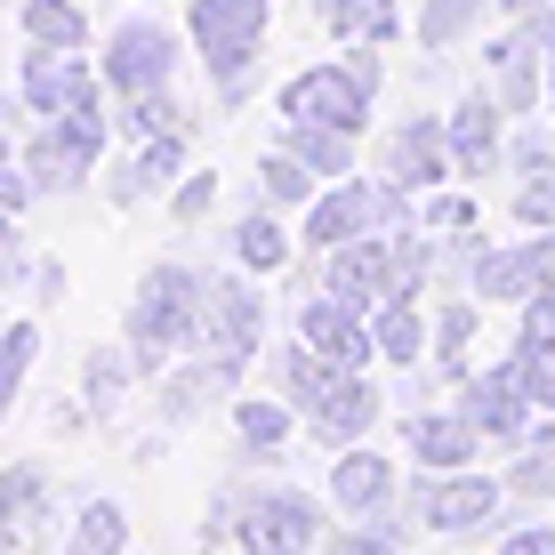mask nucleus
<instances>
[{"label":"nucleus","instance_id":"nucleus-49","mask_svg":"<svg viewBox=\"0 0 555 555\" xmlns=\"http://www.w3.org/2000/svg\"><path fill=\"white\" fill-rule=\"evenodd\" d=\"M500 9H507V16H531V9H547V0H500Z\"/></svg>","mask_w":555,"mask_h":555},{"label":"nucleus","instance_id":"nucleus-47","mask_svg":"<svg viewBox=\"0 0 555 555\" xmlns=\"http://www.w3.org/2000/svg\"><path fill=\"white\" fill-rule=\"evenodd\" d=\"M33 306H56V298H65V266H56V258H33Z\"/></svg>","mask_w":555,"mask_h":555},{"label":"nucleus","instance_id":"nucleus-43","mask_svg":"<svg viewBox=\"0 0 555 555\" xmlns=\"http://www.w3.org/2000/svg\"><path fill=\"white\" fill-rule=\"evenodd\" d=\"M507 162H515V178H547V169H555V138H547V129H515Z\"/></svg>","mask_w":555,"mask_h":555},{"label":"nucleus","instance_id":"nucleus-20","mask_svg":"<svg viewBox=\"0 0 555 555\" xmlns=\"http://www.w3.org/2000/svg\"><path fill=\"white\" fill-rule=\"evenodd\" d=\"M403 443H411V459L427 475H451V467H467V459H483V435L467 427V411H411L403 418Z\"/></svg>","mask_w":555,"mask_h":555},{"label":"nucleus","instance_id":"nucleus-33","mask_svg":"<svg viewBox=\"0 0 555 555\" xmlns=\"http://www.w3.org/2000/svg\"><path fill=\"white\" fill-rule=\"evenodd\" d=\"M65 555H129V507L121 500H81L65 531Z\"/></svg>","mask_w":555,"mask_h":555},{"label":"nucleus","instance_id":"nucleus-14","mask_svg":"<svg viewBox=\"0 0 555 555\" xmlns=\"http://www.w3.org/2000/svg\"><path fill=\"white\" fill-rule=\"evenodd\" d=\"M291 331H298L322 362H338V371H362V362L378 354L371 314H362V306H347V298H331V291H306V306L291 314Z\"/></svg>","mask_w":555,"mask_h":555},{"label":"nucleus","instance_id":"nucleus-39","mask_svg":"<svg viewBox=\"0 0 555 555\" xmlns=\"http://www.w3.org/2000/svg\"><path fill=\"white\" fill-rule=\"evenodd\" d=\"M475 218H483V209H475L467 194H443V185H435V194H418V225H427L435 242H467Z\"/></svg>","mask_w":555,"mask_h":555},{"label":"nucleus","instance_id":"nucleus-4","mask_svg":"<svg viewBox=\"0 0 555 555\" xmlns=\"http://www.w3.org/2000/svg\"><path fill=\"white\" fill-rule=\"evenodd\" d=\"M113 145V113H65V121H41L25 145H16V162H25V178L41 185V202H65L81 194L89 178H98Z\"/></svg>","mask_w":555,"mask_h":555},{"label":"nucleus","instance_id":"nucleus-10","mask_svg":"<svg viewBox=\"0 0 555 555\" xmlns=\"http://www.w3.org/2000/svg\"><path fill=\"white\" fill-rule=\"evenodd\" d=\"M547 56H555V9L515 16L500 41L483 49V73H491L483 89H491V98H500L507 113H531V105H540V73H547Z\"/></svg>","mask_w":555,"mask_h":555},{"label":"nucleus","instance_id":"nucleus-50","mask_svg":"<svg viewBox=\"0 0 555 555\" xmlns=\"http://www.w3.org/2000/svg\"><path fill=\"white\" fill-rule=\"evenodd\" d=\"M0 162H16V138H0Z\"/></svg>","mask_w":555,"mask_h":555},{"label":"nucleus","instance_id":"nucleus-24","mask_svg":"<svg viewBox=\"0 0 555 555\" xmlns=\"http://www.w3.org/2000/svg\"><path fill=\"white\" fill-rule=\"evenodd\" d=\"M225 258H234L242 274H282V266H291V225H282V209L274 202L242 209V218L225 225Z\"/></svg>","mask_w":555,"mask_h":555},{"label":"nucleus","instance_id":"nucleus-5","mask_svg":"<svg viewBox=\"0 0 555 555\" xmlns=\"http://www.w3.org/2000/svg\"><path fill=\"white\" fill-rule=\"evenodd\" d=\"M194 354H225V362H258L266 354L258 274H242V266H202V347Z\"/></svg>","mask_w":555,"mask_h":555},{"label":"nucleus","instance_id":"nucleus-40","mask_svg":"<svg viewBox=\"0 0 555 555\" xmlns=\"http://www.w3.org/2000/svg\"><path fill=\"white\" fill-rule=\"evenodd\" d=\"M121 129L129 138H162V129H194L178 105V89H153V98H121Z\"/></svg>","mask_w":555,"mask_h":555},{"label":"nucleus","instance_id":"nucleus-21","mask_svg":"<svg viewBox=\"0 0 555 555\" xmlns=\"http://www.w3.org/2000/svg\"><path fill=\"white\" fill-rule=\"evenodd\" d=\"M331 507L338 515H387L395 507V459H378L371 443H347L331 459Z\"/></svg>","mask_w":555,"mask_h":555},{"label":"nucleus","instance_id":"nucleus-1","mask_svg":"<svg viewBox=\"0 0 555 555\" xmlns=\"http://www.w3.org/2000/svg\"><path fill=\"white\" fill-rule=\"evenodd\" d=\"M225 540L242 555H314L331 540V507L298 483H218L202 507V547Z\"/></svg>","mask_w":555,"mask_h":555},{"label":"nucleus","instance_id":"nucleus-2","mask_svg":"<svg viewBox=\"0 0 555 555\" xmlns=\"http://www.w3.org/2000/svg\"><path fill=\"white\" fill-rule=\"evenodd\" d=\"M121 347L138 362V378H162L178 354L202 347V266H178V258L145 266L121 314Z\"/></svg>","mask_w":555,"mask_h":555},{"label":"nucleus","instance_id":"nucleus-26","mask_svg":"<svg viewBox=\"0 0 555 555\" xmlns=\"http://www.w3.org/2000/svg\"><path fill=\"white\" fill-rule=\"evenodd\" d=\"M291 427H298V411L282 403V395H242L234 403V443H242L234 467H266V459L291 443Z\"/></svg>","mask_w":555,"mask_h":555},{"label":"nucleus","instance_id":"nucleus-16","mask_svg":"<svg viewBox=\"0 0 555 555\" xmlns=\"http://www.w3.org/2000/svg\"><path fill=\"white\" fill-rule=\"evenodd\" d=\"M443 138H451V169L491 178V169L507 162V105L491 98V89H467V98L443 113Z\"/></svg>","mask_w":555,"mask_h":555},{"label":"nucleus","instance_id":"nucleus-37","mask_svg":"<svg viewBox=\"0 0 555 555\" xmlns=\"http://www.w3.org/2000/svg\"><path fill=\"white\" fill-rule=\"evenodd\" d=\"M483 9H491V0H427V9H418V49L467 41V33L483 25Z\"/></svg>","mask_w":555,"mask_h":555},{"label":"nucleus","instance_id":"nucleus-19","mask_svg":"<svg viewBox=\"0 0 555 555\" xmlns=\"http://www.w3.org/2000/svg\"><path fill=\"white\" fill-rule=\"evenodd\" d=\"M378 178H395L403 194H435V185L451 178V138H443V121H435V113H411V121L387 138V169H378Z\"/></svg>","mask_w":555,"mask_h":555},{"label":"nucleus","instance_id":"nucleus-44","mask_svg":"<svg viewBox=\"0 0 555 555\" xmlns=\"http://www.w3.org/2000/svg\"><path fill=\"white\" fill-rule=\"evenodd\" d=\"M33 202H41V185L25 178V162H0V218H25Z\"/></svg>","mask_w":555,"mask_h":555},{"label":"nucleus","instance_id":"nucleus-3","mask_svg":"<svg viewBox=\"0 0 555 555\" xmlns=\"http://www.w3.org/2000/svg\"><path fill=\"white\" fill-rule=\"evenodd\" d=\"M378 49H354V56H331V65H306L291 73V81L274 89V105H282V121H322V129H354L362 138V121H371V105H378Z\"/></svg>","mask_w":555,"mask_h":555},{"label":"nucleus","instance_id":"nucleus-48","mask_svg":"<svg viewBox=\"0 0 555 555\" xmlns=\"http://www.w3.org/2000/svg\"><path fill=\"white\" fill-rule=\"evenodd\" d=\"M250 98H258V65H250V73H225V81H218V105H225V113L250 105Z\"/></svg>","mask_w":555,"mask_h":555},{"label":"nucleus","instance_id":"nucleus-29","mask_svg":"<svg viewBox=\"0 0 555 555\" xmlns=\"http://www.w3.org/2000/svg\"><path fill=\"white\" fill-rule=\"evenodd\" d=\"M129 387H138L129 347H89L81 354V403H89V418H113V411L129 403Z\"/></svg>","mask_w":555,"mask_h":555},{"label":"nucleus","instance_id":"nucleus-9","mask_svg":"<svg viewBox=\"0 0 555 555\" xmlns=\"http://www.w3.org/2000/svg\"><path fill=\"white\" fill-rule=\"evenodd\" d=\"M403 515L418 531H435V540H459V531H483L500 524V483L475 467H451V475H427L418 467V483L403 491Z\"/></svg>","mask_w":555,"mask_h":555},{"label":"nucleus","instance_id":"nucleus-46","mask_svg":"<svg viewBox=\"0 0 555 555\" xmlns=\"http://www.w3.org/2000/svg\"><path fill=\"white\" fill-rule=\"evenodd\" d=\"M500 555H555V524H515Z\"/></svg>","mask_w":555,"mask_h":555},{"label":"nucleus","instance_id":"nucleus-8","mask_svg":"<svg viewBox=\"0 0 555 555\" xmlns=\"http://www.w3.org/2000/svg\"><path fill=\"white\" fill-rule=\"evenodd\" d=\"M266 25H274V0H194V9H185V41L202 49L209 81L250 73L258 49H266Z\"/></svg>","mask_w":555,"mask_h":555},{"label":"nucleus","instance_id":"nucleus-27","mask_svg":"<svg viewBox=\"0 0 555 555\" xmlns=\"http://www.w3.org/2000/svg\"><path fill=\"white\" fill-rule=\"evenodd\" d=\"M322 9V33L347 49H387L395 33H403V9L395 0H314Z\"/></svg>","mask_w":555,"mask_h":555},{"label":"nucleus","instance_id":"nucleus-51","mask_svg":"<svg viewBox=\"0 0 555 555\" xmlns=\"http://www.w3.org/2000/svg\"><path fill=\"white\" fill-rule=\"evenodd\" d=\"M547 98H555V56H547Z\"/></svg>","mask_w":555,"mask_h":555},{"label":"nucleus","instance_id":"nucleus-42","mask_svg":"<svg viewBox=\"0 0 555 555\" xmlns=\"http://www.w3.org/2000/svg\"><path fill=\"white\" fill-rule=\"evenodd\" d=\"M209 202H218V178H209V169H185V178L169 185V218H178V225H202Z\"/></svg>","mask_w":555,"mask_h":555},{"label":"nucleus","instance_id":"nucleus-11","mask_svg":"<svg viewBox=\"0 0 555 555\" xmlns=\"http://www.w3.org/2000/svg\"><path fill=\"white\" fill-rule=\"evenodd\" d=\"M306 250H338V242H362V234H387V185L378 178H331L314 202H306Z\"/></svg>","mask_w":555,"mask_h":555},{"label":"nucleus","instance_id":"nucleus-38","mask_svg":"<svg viewBox=\"0 0 555 555\" xmlns=\"http://www.w3.org/2000/svg\"><path fill=\"white\" fill-rule=\"evenodd\" d=\"M467 347H475V298H459L435 314V371H451V378H467Z\"/></svg>","mask_w":555,"mask_h":555},{"label":"nucleus","instance_id":"nucleus-12","mask_svg":"<svg viewBox=\"0 0 555 555\" xmlns=\"http://www.w3.org/2000/svg\"><path fill=\"white\" fill-rule=\"evenodd\" d=\"M242 371H250V362H225V354H178L169 362L162 378H153V411H162V427H194V418H209L225 403V395L242 387Z\"/></svg>","mask_w":555,"mask_h":555},{"label":"nucleus","instance_id":"nucleus-6","mask_svg":"<svg viewBox=\"0 0 555 555\" xmlns=\"http://www.w3.org/2000/svg\"><path fill=\"white\" fill-rule=\"evenodd\" d=\"M178 33L162 25V16H121V25L105 33L98 49V73L113 89V105L121 98H153V89H178Z\"/></svg>","mask_w":555,"mask_h":555},{"label":"nucleus","instance_id":"nucleus-7","mask_svg":"<svg viewBox=\"0 0 555 555\" xmlns=\"http://www.w3.org/2000/svg\"><path fill=\"white\" fill-rule=\"evenodd\" d=\"M16 98H25L33 121H65V113H105V73L89 65L81 49H33L25 41V65H16Z\"/></svg>","mask_w":555,"mask_h":555},{"label":"nucleus","instance_id":"nucleus-31","mask_svg":"<svg viewBox=\"0 0 555 555\" xmlns=\"http://www.w3.org/2000/svg\"><path fill=\"white\" fill-rule=\"evenodd\" d=\"M282 145L314 169L322 185L331 178H354V129H322V121H282Z\"/></svg>","mask_w":555,"mask_h":555},{"label":"nucleus","instance_id":"nucleus-34","mask_svg":"<svg viewBox=\"0 0 555 555\" xmlns=\"http://www.w3.org/2000/svg\"><path fill=\"white\" fill-rule=\"evenodd\" d=\"M258 194L274 202V209H306V202L322 194V178H314V169L298 162L291 145H274V153H266V162H258Z\"/></svg>","mask_w":555,"mask_h":555},{"label":"nucleus","instance_id":"nucleus-41","mask_svg":"<svg viewBox=\"0 0 555 555\" xmlns=\"http://www.w3.org/2000/svg\"><path fill=\"white\" fill-rule=\"evenodd\" d=\"M507 491L515 500H555V435H531L524 459L507 467Z\"/></svg>","mask_w":555,"mask_h":555},{"label":"nucleus","instance_id":"nucleus-17","mask_svg":"<svg viewBox=\"0 0 555 555\" xmlns=\"http://www.w3.org/2000/svg\"><path fill=\"white\" fill-rule=\"evenodd\" d=\"M185 138H194V129L138 138V153H129V162L105 169V202H113V209H138V202H153V194H169V185L185 178Z\"/></svg>","mask_w":555,"mask_h":555},{"label":"nucleus","instance_id":"nucleus-36","mask_svg":"<svg viewBox=\"0 0 555 555\" xmlns=\"http://www.w3.org/2000/svg\"><path fill=\"white\" fill-rule=\"evenodd\" d=\"M515 378H524V395H531V403H540V411H555V331L540 338V331H515Z\"/></svg>","mask_w":555,"mask_h":555},{"label":"nucleus","instance_id":"nucleus-22","mask_svg":"<svg viewBox=\"0 0 555 555\" xmlns=\"http://www.w3.org/2000/svg\"><path fill=\"white\" fill-rule=\"evenodd\" d=\"M331 378H338V362H322V354L306 347L298 331H291V338H274V347H266V387H274L282 403L298 411V427H306V411H314L322 395H331Z\"/></svg>","mask_w":555,"mask_h":555},{"label":"nucleus","instance_id":"nucleus-18","mask_svg":"<svg viewBox=\"0 0 555 555\" xmlns=\"http://www.w3.org/2000/svg\"><path fill=\"white\" fill-rule=\"evenodd\" d=\"M378 418H387V395L371 387V371H338L331 395L306 411V435H314V443H331V451H347V443H362V435L378 427Z\"/></svg>","mask_w":555,"mask_h":555},{"label":"nucleus","instance_id":"nucleus-45","mask_svg":"<svg viewBox=\"0 0 555 555\" xmlns=\"http://www.w3.org/2000/svg\"><path fill=\"white\" fill-rule=\"evenodd\" d=\"M515 218H524V225H555V169H547V178H524Z\"/></svg>","mask_w":555,"mask_h":555},{"label":"nucleus","instance_id":"nucleus-23","mask_svg":"<svg viewBox=\"0 0 555 555\" xmlns=\"http://www.w3.org/2000/svg\"><path fill=\"white\" fill-rule=\"evenodd\" d=\"M531 291H547L540 282V258H531V242H515V250H475V266H467V298L475 306H524Z\"/></svg>","mask_w":555,"mask_h":555},{"label":"nucleus","instance_id":"nucleus-25","mask_svg":"<svg viewBox=\"0 0 555 555\" xmlns=\"http://www.w3.org/2000/svg\"><path fill=\"white\" fill-rule=\"evenodd\" d=\"M371 338H378V354L387 362H403V371H418L435 347V322L418 314V291H395L387 306H371Z\"/></svg>","mask_w":555,"mask_h":555},{"label":"nucleus","instance_id":"nucleus-28","mask_svg":"<svg viewBox=\"0 0 555 555\" xmlns=\"http://www.w3.org/2000/svg\"><path fill=\"white\" fill-rule=\"evenodd\" d=\"M49 507H56L49 467H33V459H9V467H0V524L41 531V524H49Z\"/></svg>","mask_w":555,"mask_h":555},{"label":"nucleus","instance_id":"nucleus-30","mask_svg":"<svg viewBox=\"0 0 555 555\" xmlns=\"http://www.w3.org/2000/svg\"><path fill=\"white\" fill-rule=\"evenodd\" d=\"M322 555H411V515H347V524H331V540Z\"/></svg>","mask_w":555,"mask_h":555},{"label":"nucleus","instance_id":"nucleus-35","mask_svg":"<svg viewBox=\"0 0 555 555\" xmlns=\"http://www.w3.org/2000/svg\"><path fill=\"white\" fill-rule=\"evenodd\" d=\"M33 354H41V331H33V322H0V418L16 411V395H25Z\"/></svg>","mask_w":555,"mask_h":555},{"label":"nucleus","instance_id":"nucleus-15","mask_svg":"<svg viewBox=\"0 0 555 555\" xmlns=\"http://www.w3.org/2000/svg\"><path fill=\"white\" fill-rule=\"evenodd\" d=\"M314 291L347 298V306H362V314H371V306H387V298H395V250H387V234H362V242L322 250Z\"/></svg>","mask_w":555,"mask_h":555},{"label":"nucleus","instance_id":"nucleus-13","mask_svg":"<svg viewBox=\"0 0 555 555\" xmlns=\"http://www.w3.org/2000/svg\"><path fill=\"white\" fill-rule=\"evenodd\" d=\"M459 411H467V427L483 435V443H531V395L524 378H515V362H500V371H475L459 378Z\"/></svg>","mask_w":555,"mask_h":555},{"label":"nucleus","instance_id":"nucleus-32","mask_svg":"<svg viewBox=\"0 0 555 555\" xmlns=\"http://www.w3.org/2000/svg\"><path fill=\"white\" fill-rule=\"evenodd\" d=\"M16 25L33 49H89V9L81 0H16Z\"/></svg>","mask_w":555,"mask_h":555}]
</instances>
